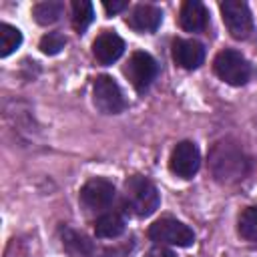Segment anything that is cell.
<instances>
[{"mask_svg": "<svg viewBox=\"0 0 257 257\" xmlns=\"http://www.w3.org/2000/svg\"><path fill=\"white\" fill-rule=\"evenodd\" d=\"M161 197L153 181L143 175H133L124 183V207L137 217H149L159 209Z\"/></svg>", "mask_w": 257, "mask_h": 257, "instance_id": "2", "label": "cell"}, {"mask_svg": "<svg viewBox=\"0 0 257 257\" xmlns=\"http://www.w3.org/2000/svg\"><path fill=\"white\" fill-rule=\"evenodd\" d=\"M92 100H94V106L104 114H118L126 108V98L118 82L108 74H100L94 80Z\"/></svg>", "mask_w": 257, "mask_h": 257, "instance_id": "5", "label": "cell"}, {"mask_svg": "<svg viewBox=\"0 0 257 257\" xmlns=\"http://www.w3.org/2000/svg\"><path fill=\"white\" fill-rule=\"evenodd\" d=\"M163 12L153 4H139L126 16V24L137 32H155L161 26Z\"/></svg>", "mask_w": 257, "mask_h": 257, "instance_id": "12", "label": "cell"}, {"mask_svg": "<svg viewBox=\"0 0 257 257\" xmlns=\"http://www.w3.org/2000/svg\"><path fill=\"white\" fill-rule=\"evenodd\" d=\"M199 167H201V153H199L197 145L191 141L177 143V147L173 149V153L169 157L171 173L181 179H191L193 175H197Z\"/></svg>", "mask_w": 257, "mask_h": 257, "instance_id": "8", "label": "cell"}, {"mask_svg": "<svg viewBox=\"0 0 257 257\" xmlns=\"http://www.w3.org/2000/svg\"><path fill=\"white\" fill-rule=\"evenodd\" d=\"M157 72H159L157 60L149 52H143V50L133 52L128 62L124 64V74L137 90L149 88L151 82L157 78Z\"/></svg>", "mask_w": 257, "mask_h": 257, "instance_id": "7", "label": "cell"}, {"mask_svg": "<svg viewBox=\"0 0 257 257\" xmlns=\"http://www.w3.org/2000/svg\"><path fill=\"white\" fill-rule=\"evenodd\" d=\"M124 52V40L112 32V30H102L94 42H92V56L96 58L98 64H112L114 60L120 58V54Z\"/></svg>", "mask_w": 257, "mask_h": 257, "instance_id": "10", "label": "cell"}, {"mask_svg": "<svg viewBox=\"0 0 257 257\" xmlns=\"http://www.w3.org/2000/svg\"><path fill=\"white\" fill-rule=\"evenodd\" d=\"M102 6L106 10V14H116V12H120V10L126 8V2L124 0H118V2H102Z\"/></svg>", "mask_w": 257, "mask_h": 257, "instance_id": "22", "label": "cell"}, {"mask_svg": "<svg viewBox=\"0 0 257 257\" xmlns=\"http://www.w3.org/2000/svg\"><path fill=\"white\" fill-rule=\"evenodd\" d=\"M207 22H209V14H207V8L203 6V2H199V0L183 2L181 10H179V24L183 30L201 32V30H205Z\"/></svg>", "mask_w": 257, "mask_h": 257, "instance_id": "13", "label": "cell"}, {"mask_svg": "<svg viewBox=\"0 0 257 257\" xmlns=\"http://www.w3.org/2000/svg\"><path fill=\"white\" fill-rule=\"evenodd\" d=\"M64 44H66V38H64L62 32H48L40 38V50L48 56L58 54L64 48Z\"/></svg>", "mask_w": 257, "mask_h": 257, "instance_id": "20", "label": "cell"}, {"mask_svg": "<svg viewBox=\"0 0 257 257\" xmlns=\"http://www.w3.org/2000/svg\"><path fill=\"white\" fill-rule=\"evenodd\" d=\"M64 245H66V249L74 255V257H88L90 255V251H92V245H90V241L84 237V235H80V233H76V231H64Z\"/></svg>", "mask_w": 257, "mask_h": 257, "instance_id": "18", "label": "cell"}, {"mask_svg": "<svg viewBox=\"0 0 257 257\" xmlns=\"http://www.w3.org/2000/svg\"><path fill=\"white\" fill-rule=\"evenodd\" d=\"M211 171L219 183H233L245 177L247 173V159L243 157L241 149L235 143L219 141L209 157Z\"/></svg>", "mask_w": 257, "mask_h": 257, "instance_id": "1", "label": "cell"}, {"mask_svg": "<svg viewBox=\"0 0 257 257\" xmlns=\"http://www.w3.org/2000/svg\"><path fill=\"white\" fill-rule=\"evenodd\" d=\"M219 8L223 14V22H225L227 30L231 32V36L237 40L249 38L251 30H253V18H251L249 6L241 0H225L219 4Z\"/></svg>", "mask_w": 257, "mask_h": 257, "instance_id": "6", "label": "cell"}, {"mask_svg": "<svg viewBox=\"0 0 257 257\" xmlns=\"http://www.w3.org/2000/svg\"><path fill=\"white\" fill-rule=\"evenodd\" d=\"M114 199V185L108 179L94 177L86 181L80 189V203L90 211L106 209Z\"/></svg>", "mask_w": 257, "mask_h": 257, "instance_id": "9", "label": "cell"}, {"mask_svg": "<svg viewBox=\"0 0 257 257\" xmlns=\"http://www.w3.org/2000/svg\"><path fill=\"white\" fill-rule=\"evenodd\" d=\"M149 237L159 245H177V247H191L195 243V233L189 225L173 219L163 217L157 219L149 227Z\"/></svg>", "mask_w": 257, "mask_h": 257, "instance_id": "4", "label": "cell"}, {"mask_svg": "<svg viewBox=\"0 0 257 257\" xmlns=\"http://www.w3.org/2000/svg\"><path fill=\"white\" fill-rule=\"evenodd\" d=\"M173 60L185 70H195L205 60V48L193 38H177L173 42Z\"/></svg>", "mask_w": 257, "mask_h": 257, "instance_id": "11", "label": "cell"}, {"mask_svg": "<svg viewBox=\"0 0 257 257\" xmlns=\"http://www.w3.org/2000/svg\"><path fill=\"white\" fill-rule=\"evenodd\" d=\"M94 18V8L86 0H74L72 2V26L76 32H84Z\"/></svg>", "mask_w": 257, "mask_h": 257, "instance_id": "17", "label": "cell"}, {"mask_svg": "<svg viewBox=\"0 0 257 257\" xmlns=\"http://www.w3.org/2000/svg\"><path fill=\"white\" fill-rule=\"evenodd\" d=\"M145 257H177L171 249H167V247H163V245H157V247H153Z\"/></svg>", "mask_w": 257, "mask_h": 257, "instance_id": "21", "label": "cell"}, {"mask_svg": "<svg viewBox=\"0 0 257 257\" xmlns=\"http://www.w3.org/2000/svg\"><path fill=\"white\" fill-rule=\"evenodd\" d=\"M239 235L247 241H257V205L247 207L239 217Z\"/></svg>", "mask_w": 257, "mask_h": 257, "instance_id": "19", "label": "cell"}, {"mask_svg": "<svg viewBox=\"0 0 257 257\" xmlns=\"http://www.w3.org/2000/svg\"><path fill=\"white\" fill-rule=\"evenodd\" d=\"M124 233V219L118 213H104L94 221V235L100 239H114Z\"/></svg>", "mask_w": 257, "mask_h": 257, "instance_id": "14", "label": "cell"}, {"mask_svg": "<svg viewBox=\"0 0 257 257\" xmlns=\"http://www.w3.org/2000/svg\"><path fill=\"white\" fill-rule=\"evenodd\" d=\"M213 68H215V74L231 86H243L251 76L249 62L245 60V56L241 52H237L233 48L221 50L213 60Z\"/></svg>", "mask_w": 257, "mask_h": 257, "instance_id": "3", "label": "cell"}, {"mask_svg": "<svg viewBox=\"0 0 257 257\" xmlns=\"http://www.w3.org/2000/svg\"><path fill=\"white\" fill-rule=\"evenodd\" d=\"M22 44V32L16 26H10L6 22L0 24V56H10L18 46Z\"/></svg>", "mask_w": 257, "mask_h": 257, "instance_id": "16", "label": "cell"}, {"mask_svg": "<svg viewBox=\"0 0 257 257\" xmlns=\"http://www.w3.org/2000/svg\"><path fill=\"white\" fill-rule=\"evenodd\" d=\"M62 10H64L62 2H58V0H46V2L34 4L32 16H34V20H36L38 24L46 26V24H54V22L62 16Z\"/></svg>", "mask_w": 257, "mask_h": 257, "instance_id": "15", "label": "cell"}]
</instances>
